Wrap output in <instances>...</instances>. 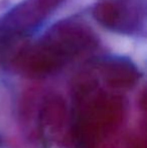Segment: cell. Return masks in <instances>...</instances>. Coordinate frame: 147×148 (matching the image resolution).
Instances as JSON below:
<instances>
[{
	"label": "cell",
	"mask_w": 147,
	"mask_h": 148,
	"mask_svg": "<svg viewBox=\"0 0 147 148\" xmlns=\"http://www.w3.org/2000/svg\"><path fill=\"white\" fill-rule=\"evenodd\" d=\"M38 133L43 148H81L72 109L59 94H49L37 113Z\"/></svg>",
	"instance_id": "6da1fadb"
},
{
	"label": "cell",
	"mask_w": 147,
	"mask_h": 148,
	"mask_svg": "<svg viewBox=\"0 0 147 148\" xmlns=\"http://www.w3.org/2000/svg\"><path fill=\"white\" fill-rule=\"evenodd\" d=\"M66 64L94 51L99 37L86 23L66 19L55 23L40 39Z\"/></svg>",
	"instance_id": "7a4b0ae2"
},
{
	"label": "cell",
	"mask_w": 147,
	"mask_h": 148,
	"mask_svg": "<svg viewBox=\"0 0 147 148\" xmlns=\"http://www.w3.org/2000/svg\"><path fill=\"white\" fill-rule=\"evenodd\" d=\"M144 0H102L95 5L93 16L103 27L133 34L145 24Z\"/></svg>",
	"instance_id": "3957f363"
},
{
	"label": "cell",
	"mask_w": 147,
	"mask_h": 148,
	"mask_svg": "<svg viewBox=\"0 0 147 148\" xmlns=\"http://www.w3.org/2000/svg\"><path fill=\"white\" fill-rule=\"evenodd\" d=\"M65 0H22L0 18V35L26 39Z\"/></svg>",
	"instance_id": "277c9868"
},
{
	"label": "cell",
	"mask_w": 147,
	"mask_h": 148,
	"mask_svg": "<svg viewBox=\"0 0 147 148\" xmlns=\"http://www.w3.org/2000/svg\"><path fill=\"white\" fill-rule=\"evenodd\" d=\"M95 71L104 86L123 93L133 89L140 78L135 64L122 58L103 60Z\"/></svg>",
	"instance_id": "5b68a950"
},
{
	"label": "cell",
	"mask_w": 147,
	"mask_h": 148,
	"mask_svg": "<svg viewBox=\"0 0 147 148\" xmlns=\"http://www.w3.org/2000/svg\"><path fill=\"white\" fill-rule=\"evenodd\" d=\"M2 146V139H1V136H0V148Z\"/></svg>",
	"instance_id": "8992f818"
}]
</instances>
